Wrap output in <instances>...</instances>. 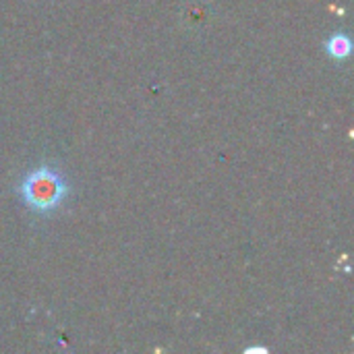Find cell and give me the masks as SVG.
<instances>
[{
    "label": "cell",
    "mask_w": 354,
    "mask_h": 354,
    "mask_svg": "<svg viewBox=\"0 0 354 354\" xmlns=\"http://www.w3.org/2000/svg\"><path fill=\"white\" fill-rule=\"evenodd\" d=\"M21 197L29 209L35 214H50L54 212L64 197L68 195V187L64 178L50 166H39L31 170L21 183Z\"/></svg>",
    "instance_id": "obj_1"
},
{
    "label": "cell",
    "mask_w": 354,
    "mask_h": 354,
    "mask_svg": "<svg viewBox=\"0 0 354 354\" xmlns=\"http://www.w3.org/2000/svg\"><path fill=\"white\" fill-rule=\"evenodd\" d=\"M351 39L346 33H334L330 39H328V54L336 60H344L348 58L351 54Z\"/></svg>",
    "instance_id": "obj_2"
}]
</instances>
